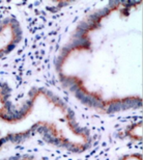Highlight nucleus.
<instances>
[{
  "label": "nucleus",
  "mask_w": 143,
  "mask_h": 160,
  "mask_svg": "<svg viewBox=\"0 0 143 160\" xmlns=\"http://www.w3.org/2000/svg\"><path fill=\"white\" fill-rule=\"evenodd\" d=\"M63 88L94 110L142 102V1H112L80 22L56 58Z\"/></svg>",
  "instance_id": "1"
},
{
  "label": "nucleus",
  "mask_w": 143,
  "mask_h": 160,
  "mask_svg": "<svg viewBox=\"0 0 143 160\" xmlns=\"http://www.w3.org/2000/svg\"><path fill=\"white\" fill-rule=\"evenodd\" d=\"M9 88L0 82V147L21 142L33 135L72 153L91 145V135L72 108L47 88H33L18 104L9 100Z\"/></svg>",
  "instance_id": "2"
},
{
  "label": "nucleus",
  "mask_w": 143,
  "mask_h": 160,
  "mask_svg": "<svg viewBox=\"0 0 143 160\" xmlns=\"http://www.w3.org/2000/svg\"><path fill=\"white\" fill-rule=\"evenodd\" d=\"M23 39V28L14 17L0 18V59L11 54Z\"/></svg>",
  "instance_id": "3"
},
{
  "label": "nucleus",
  "mask_w": 143,
  "mask_h": 160,
  "mask_svg": "<svg viewBox=\"0 0 143 160\" xmlns=\"http://www.w3.org/2000/svg\"><path fill=\"white\" fill-rule=\"evenodd\" d=\"M122 136L125 138L132 140L135 142H142V121L135 122L128 125L125 129L122 130Z\"/></svg>",
  "instance_id": "4"
},
{
  "label": "nucleus",
  "mask_w": 143,
  "mask_h": 160,
  "mask_svg": "<svg viewBox=\"0 0 143 160\" xmlns=\"http://www.w3.org/2000/svg\"><path fill=\"white\" fill-rule=\"evenodd\" d=\"M115 160H143V155L140 152H133L119 156Z\"/></svg>",
  "instance_id": "5"
}]
</instances>
